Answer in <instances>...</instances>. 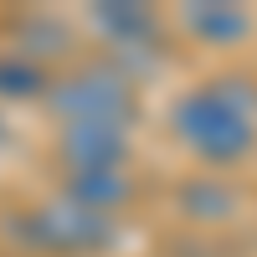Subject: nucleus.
Returning <instances> with one entry per match:
<instances>
[{
  "instance_id": "obj_4",
  "label": "nucleus",
  "mask_w": 257,
  "mask_h": 257,
  "mask_svg": "<svg viewBox=\"0 0 257 257\" xmlns=\"http://www.w3.org/2000/svg\"><path fill=\"white\" fill-rule=\"evenodd\" d=\"M62 160H67L72 175H88V170H123L128 165V128L113 123H67L62 128Z\"/></svg>"
},
{
  "instance_id": "obj_9",
  "label": "nucleus",
  "mask_w": 257,
  "mask_h": 257,
  "mask_svg": "<svg viewBox=\"0 0 257 257\" xmlns=\"http://www.w3.org/2000/svg\"><path fill=\"white\" fill-rule=\"evenodd\" d=\"M41 88H47V77L36 72V62H26L21 52L0 57V98H36Z\"/></svg>"
},
{
  "instance_id": "obj_5",
  "label": "nucleus",
  "mask_w": 257,
  "mask_h": 257,
  "mask_svg": "<svg viewBox=\"0 0 257 257\" xmlns=\"http://www.w3.org/2000/svg\"><path fill=\"white\" fill-rule=\"evenodd\" d=\"M180 26L206 41V47H237V41L252 36V16L242 6H216V0H201V6H185L180 11Z\"/></svg>"
},
{
  "instance_id": "obj_3",
  "label": "nucleus",
  "mask_w": 257,
  "mask_h": 257,
  "mask_svg": "<svg viewBox=\"0 0 257 257\" xmlns=\"http://www.w3.org/2000/svg\"><path fill=\"white\" fill-rule=\"evenodd\" d=\"M26 237L47 252H98V247L113 242V221L88 211V206H77V201H52V206L31 211Z\"/></svg>"
},
{
  "instance_id": "obj_2",
  "label": "nucleus",
  "mask_w": 257,
  "mask_h": 257,
  "mask_svg": "<svg viewBox=\"0 0 257 257\" xmlns=\"http://www.w3.org/2000/svg\"><path fill=\"white\" fill-rule=\"evenodd\" d=\"M52 113H62L67 123L128 128V118H134V88L113 67H88V72H72L52 88Z\"/></svg>"
},
{
  "instance_id": "obj_7",
  "label": "nucleus",
  "mask_w": 257,
  "mask_h": 257,
  "mask_svg": "<svg viewBox=\"0 0 257 257\" xmlns=\"http://www.w3.org/2000/svg\"><path fill=\"white\" fill-rule=\"evenodd\" d=\"M237 206H242V196L226 180L201 175V180L180 185V211H185L190 221H226V216H237Z\"/></svg>"
},
{
  "instance_id": "obj_6",
  "label": "nucleus",
  "mask_w": 257,
  "mask_h": 257,
  "mask_svg": "<svg viewBox=\"0 0 257 257\" xmlns=\"http://www.w3.org/2000/svg\"><path fill=\"white\" fill-rule=\"evenodd\" d=\"M67 201L98 211V216H113L134 201V180L128 170H88V175H67Z\"/></svg>"
},
{
  "instance_id": "obj_1",
  "label": "nucleus",
  "mask_w": 257,
  "mask_h": 257,
  "mask_svg": "<svg viewBox=\"0 0 257 257\" xmlns=\"http://www.w3.org/2000/svg\"><path fill=\"white\" fill-rule=\"evenodd\" d=\"M175 139L211 170H231L257 149V88L247 77H216L175 98Z\"/></svg>"
},
{
  "instance_id": "obj_8",
  "label": "nucleus",
  "mask_w": 257,
  "mask_h": 257,
  "mask_svg": "<svg viewBox=\"0 0 257 257\" xmlns=\"http://www.w3.org/2000/svg\"><path fill=\"white\" fill-rule=\"evenodd\" d=\"M98 26H103V36H113L118 47H144V41L155 36V16L144 6H103Z\"/></svg>"
}]
</instances>
